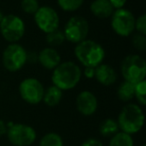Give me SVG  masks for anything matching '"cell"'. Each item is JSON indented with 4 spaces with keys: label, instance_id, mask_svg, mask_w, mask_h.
<instances>
[{
    "label": "cell",
    "instance_id": "cell-28",
    "mask_svg": "<svg viewBox=\"0 0 146 146\" xmlns=\"http://www.w3.org/2000/svg\"><path fill=\"white\" fill-rule=\"evenodd\" d=\"M82 74L88 79H93L95 75V68L94 67H84Z\"/></svg>",
    "mask_w": 146,
    "mask_h": 146
},
{
    "label": "cell",
    "instance_id": "cell-30",
    "mask_svg": "<svg viewBox=\"0 0 146 146\" xmlns=\"http://www.w3.org/2000/svg\"><path fill=\"white\" fill-rule=\"evenodd\" d=\"M7 131V123H5L4 120L0 119V137L3 135H6Z\"/></svg>",
    "mask_w": 146,
    "mask_h": 146
},
{
    "label": "cell",
    "instance_id": "cell-21",
    "mask_svg": "<svg viewBox=\"0 0 146 146\" xmlns=\"http://www.w3.org/2000/svg\"><path fill=\"white\" fill-rule=\"evenodd\" d=\"M64 41H65L64 33L59 28L46 34V43L48 44L49 47L56 48V47L62 45L64 43Z\"/></svg>",
    "mask_w": 146,
    "mask_h": 146
},
{
    "label": "cell",
    "instance_id": "cell-2",
    "mask_svg": "<svg viewBox=\"0 0 146 146\" xmlns=\"http://www.w3.org/2000/svg\"><path fill=\"white\" fill-rule=\"evenodd\" d=\"M74 55L83 67H97L105 59V49L100 43L92 39H85L75 44Z\"/></svg>",
    "mask_w": 146,
    "mask_h": 146
},
{
    "label": "cell",
    "instance_id": "cell-14",
    "mask_svg": "<svg viewBox=\"0 0 146 146\" xmlns=\"http://www.w3.org/2000/svg\"><path fill=\"white\" fill-rule=\"evenodd\" d=\"M94 79L103 86H111L117 80V73L111 65L103 62L95 67Z\"/></svg>",
    "mask_w": 146,
    "mask_h": 146
},
{
    "label": "cell",
    "instance_id": "cell-17",
    "mask_svg": "<svg viewBox=\"0 0 146 146\" xmlns=\"http://www.w3.org/2000/svg\"><path fill=\"white\" fill-rule=\"evenodd\" d=\"M98 131L101 136L110 138L118 131H120L117 120L113 119V118H106V119L102 120L98 126Z\"/></svg>",
    "mask_w": 146,
    "mask_h": 146
},
{
    "label": "cell",
    "instance_id": "cell-9",
    "mask_svg": "<svg viewBox=\"0 0 146 146\" xmlns=\"http://www.w3.org/2000/svg\"><path fill=\"white\" fill-rule=\"evenodd\" d=\"M89 30L90 26L87 19L79 15H75L67 20L62 31L64 33L65 40L72 44H77L87 39Z\"/></svg>",
    "mask_w": 146,
    "mask_h": 146
},
{
    "label": "cell",
    "instance_id": "cell-8",
    "mask_svg": "<svg viewBox=\"0 0 146 146\" xmlns=\"http://www.w3.org/2000/svg\"><path fill=\"white\" fill-rule=\"evenodd\" d=\"M27 51L19 43H9L2 52V64L9 72L21 70L27 63Z\"/></svg>",
    "mask_w": 146,
    "mask_h": 146
},
{
    "label": "cell",
    "instance_id": "cell-22",
    "mask_svg": "<svg viewBox=\"0 0 146 146\" xmlns=\"http://www.w3.org/2000/svg\"><path fill=\"white\" fill-rule=\"evenodd\" d=\"M84 0H57V5L65 12H75L81 8Z\"/></svg>",
    "mask_w": 146,
    "mask_h": 146
},
{
    "label": "cell",
    "instance_id": "cell-1",
    "mask_svg": "<svg viewBox=\"0 0 146 146\" xmlns=\"http://www.w3.org/2000/svg\"><path fill=\"white\" fill-rule=\"evenodd\" d=\"M82 77L81 67L73 61L60 62L52 70L51 81L52 85L62 91L72 90L79 84Z\"/></svg>",
    "mask_w": 146,
    "mask_h": 146
},
{
    "label": "cell",
    "instance_id": "cell-12",
    "mask_svg": "<svg viewBox=\"0 0 146 146\" xmlns=\"http://www.w3.org/2000/svg\"><path fill=\"white\" fill-rule=\"evenodd\" d=\"M76 109L83 116H92L98 109V99L93 92L83 90L79 92L75 99Z\"/></svg>",
    "mask_w": 146,
    "mask_h": 146
},
{
    "label": "cell",
    "instance_id": "cell-18",
    "mask_svg": "<svg viewBox=\"0 0 146 146\" xmlns=\"http://www.w3.org/2000/svg\"><path fill=\"white\" fill-rule=\"evenodd\" d=\"M134 85L135 84L130 83L128 81H122L117 88V97L122 102H130L134 98Z\"/></svg>",
    "mask_w": 146,
    "mask_h": 146
},
{
    "label": "cell",
    "instance_id": "cell-23",
    "mask_svg": "<svg viewBox=\"0 0 146 146\" xmlns=\"http://www.w3.org/2000/svg\"><path fill=\"white\" fill-rule=\"evenodd\" d=\"M134 98L138 102V105L145 106L146 105V81L138 82L134 85Z\"/></svg>",
    "mask_w": 146,
    "mask_h": 146
},
{
    "label": "cell",
    "instance_id": "cell-3",
    "mask_svg": "<svg viewBox=\"0 0 146 146\" xmlns=\"http://www.w3.org/2000/svg\"><path fill=\"white\" fill-rule=\"evenodd\" d=\"M116 120L120 131L133 135L142 129L145 121V116L141 106L136 103L128 102L120 110Z\"/></svg>",
    "mask_w": 146,
    "mask_h": 146
},
{
    "label": "cell",
    "instance_id": "cell-10",
    "mask_svg": "<svg viewBox=\"0 0 146 146\" xmlns=\"http://www.w3.org/2000/svg\"><path fill=\"white\" fill-rule=\"evenodd\" d=\"M44 89L42 82L34 77L24 78L18 87L21 99L31 105H37L42 102Z\"/></svg>",
    "mask_w": 146,
    "mask_h": 146
},
{
    "label": "cell",
    "instance_id": "cell-20",
    "mask_svg": "<svg viewBox=\"0 0 146 146\" xmlns=\"http://www.w3.org/2000/svg\"><path fill=\"white\" fill-rule=\"evenodd\" d=\"M38 146H64V141L58 133L48 132L41 137Z\"/></svg>",
    "mask_w": 146,
    "mask_h": 146
},
{
    "label": "cell",
    "instance_id": "cell-31",
    "mask_svg": "<svg viewBox=\"0 0 146 146\" xmlns=\"http://www.w3.org/2000/svg\"><path fill=\"white\" fill-rule=\"evenodd\" d=\"M27 62H30V63H34L37 62V54L36 53H27Z\"/></svg>",
    "mask_w": 146,
    "mask_h": 146
},
{
    "label": "cell",
    "instance_id": "cell-6",
    "mask_svg": "<svg viewBox=\"0 0 146 146\" xmlns=\"http://www.w3.org/2000/svg\"><path fill=\"white\" fill-rule=\"evenodd\" d=\"M6 136L13 146H31L37 138L32 126L24 123H8Z\"/></svg>",
    "mask_w": 146,
    "mask_h": 146
},
{
    "label": "cell",
    "instance_id": "cell-29",
    "mask_svg": "<svg viewBox=\"0 0 146 146\" xmlns=\"http://www.w3.org/2000/svg\"><path fill=\"white\" fill-rule=\"evenodd\" d=\"M110 2V4L112 5V7L115 9H120V8H123L126 4V1L127 0H108Z\"/></svg>",
    "mask_w": 146,
    "mask_h": 146
},
{
    "label": "cell",
    "instance_id": "cell-24",
    "mask_svg": "<svg viewBox=\"0 0 146 146\" xmlns=\"http://www.w3.org/2000/svg\"><path fill=\"white\" fill-rule=\"evenodd\" d=\"M21 9L24 13L29 15H34V13L40 7L38 0H21Z\"/></svg>",
    "mask_w": 146,
    "mask_h": 146
},
{
    "label": "cell",
    "instance_id": "cell-32",
    "mask_svg": "<svg viewBox=\"0 0 146 146\" xmlns=\"http://www.w3.org/2000/svg\"><path fill=\"white\" fill-rule=\"evenodd\" d=\"M3 17H4V14H3L2 10L0 9V22H1V20H2V19H3Z\"/></svg>",
    "mask_w": 146,
    "mask_h": 146
},
{
    "label": "cell",
    "instance_id": "cell-5",
    "mask_svg": "<svg viewBox=\"0 0 146 146\" xmlns=\"http://www.w3.org/2000/svg\"><path fill=\"white\" fill-rule=\"evenodd\" d=\"M26 31L24 20L16 14L4 15L0 22V34L8 43H18Z\"/></svg>",
    "mask_w": 146,
    "mask_h": 146
},
{
    "label": "cell",
    "instance_id": "cell-13",
    "mask_svg": "<svg viewBox=\"0 0 146 146\" xmlns=\"http://www.w3.org/2000/svg\"><path fill=\"white\" fill-rule=\"evenodd\" d=\"M37 62L47 70H53L61 62V56L58 50L53 47H45L37 53Z\"/></svg>",
    "mask_w": 146,
    "mask_h": 146
},
{
    "label": "cell",
    "instance_id": "cell-11",
    "mask_svg": "<svg viewBox=\"0 0 146 146\" xmlns=\"http://www.w3.org/2000/svg\"><path fill=\"white\" fill-rule=\"evenodd\" d=\"M33 16H34L33 18L37 28L45 34L59 28V24H60L59 14L52 7L47 5L40 6Z\"/></svg>",
    "mask_w": 146,
    "mask_h": 146
},
{
    "label": "cell",
    "instance_id": "cell-4",
    "mask_svg": "<svg viewBox=\"0 0 146 146\" xmlns=\"http://www.w3.org/2000/svg\"><path fill=\"white\" fill-rule=\"evenodd\" d=\"M120 73L125 81L136 84L145 80L146 61L139 54H129L123 58L120 64Z\"/></svg>",
    "mask_w": 146,
    "mask_h": 146
},
{
    "label": "cell",
    "instance_id": "cell-27",
    "mask_svg": "<svg viewBox=\"0 0 146 146\" xmlns=\"http://www.w3.org/2000/svg\"><path fill=\"white\" fill-rule=\"evenodd\" d=\"M80 146H104V145L99 139L90 137V138H87L86 140H84V141L80 144Z\"/></svg>",
    "mask_w": 146,
    "mask_h": 146
},
{
    "label": "cell",
    "instance_id": "cell-7",
    "mask_svg": "<svg viewBox=\"0 0 146 146\" xmlns=\"http://www.w3.org/2000/svg\"><path fill=\"white\" fill-rule=\"evenodd\" d=\"M134 14L126 8L115 9L110 16V25L116 35L120 37H128L135 31Z\"/></svg>",
    "mask_w": 146,
    "mask_h": 146
},
{
    "label": "cell",
    "instance_id": "cell-25",
    "mask_svg": "<svg viewBox=\"0 0 146 146\" xmlns=\"http://www.w3.org/2000/svg\"><path fill=\"white\" fill-rule=\"evenodd\" d=\"M131 42L133 47L136 50L143 52L146 49V35L140 34V33H135L132 36Z\"/></svg>",
    "mask_w": 146,
    "mask_h": 146
},
{
    "label": "cell",
    "instance_id": "cell-33",
    "mask_svg": "<svg viewBox=\"0 0 146 146\" xmlns=\"http://www.w3.org/2000/svg\"><path fill=\"white\" fill-rule=\"evenodd\" d=\"M142 146H145V145H142Z\"/></svg>",
    "mask_w": 146,
    "mask_h": 146
},
{
    "label": "cell",
    "instance_id": "cell-26",
    "mask_svg": "<svg viewBox=\"0 0 146 146\" xmlns=\"http://www.w3.org/2000/svg\"><path fill=\"white\" fill-rule=\"evenodd\" d=\"M135 31L140 34L146 35V15L141 14L135 18Z\"/></svg>",
    "mask_w": 146,
    "mask_h": 146
},
{
    "label": "cell",
    "instance_id": "cell-19",
    "mask_svg": "<svg viewBox=\"0 0 146 146\" xmlns=\"http://www.w3.org/2000/svg\"><path fill=\"white\" fill-rule=\"evenodd\" d=\"M108 146H134V140L130 134L118 131L110 137Z\"/></svg>",
    "mask_w": 146,
    "mask_h": 146
},
{
    "label": "cell",
    "instance_id": "cell-16",
    "mask_svg": "<svg viewBox=\"0 0 146 146\" xmlns=\"http://www.w3.org/2000/svg\"><path fill=\"white\" fill-rule=\"evenodd\" d=\"M63 97V91L54 85H51L44 89L42 101L48 107H56L61 102Z\"/></svg>",
    "mask_w": 146,
    "mask_h": 146
},
{
    "label": "cell",
    "instance_id": "cell-15",
    "mask_svg": "<svg viewBox=\"0 0 146 146\" xmlns=\"http://www.w3.org/2000/svg\"><path fill=\"white\" fill-rule=\"evenodd\" d=\"M90 11L98 19L110 18L114 8L108 0H93L90 4Z\"/></svg>",
    "mask_w": 146,
    "mask_h": 146
}]
</instances>
